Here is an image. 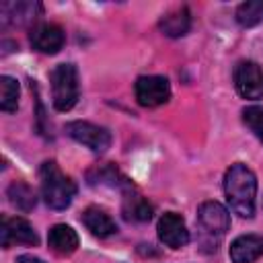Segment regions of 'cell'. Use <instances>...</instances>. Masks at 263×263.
Segmentation results:
<instances>
[{
    "instance_id": "cell-11",
    "label": "cell",
    "mask_w": 263,
    "mask_h": 263,
    "mask_svg": "<svg viewBox=\"0 0 263 263\" xmlns=\"http://www.w3.org/2000/svg\"><path fill=\"white\" fill-rule=\"evenodd\" d=\"M41 12L39 2H2L0 4V23L2 27H18L35 21Z\"/></svg>"
},
{
    "instance_id": "cell-1",
    "label": "cell",
    "mask_w": 263,
    "mask_h": 263,
    "mask_svg": "<svg viewBox=\"0 0 263 263\" xmlns=\"http://www.w3.org/2000/svg\"><path fill=\"white\" fill-rule=\"evenodd\" d=\"M224 193L230 210L240 218L255 216V195H257V179L255 173L242 164H232L224 175Z\"/></svg>"
},
{
    "instance_id": "cell-21",
    "label": "cell",
    "mask_w": 263,
    "mask_h": 263,
    "mask_svg": "<svg viewBox=\"0 0 263 263\" xmlns=\"http://www.w3.org/2000/svg\"><path fill=\"white\" fill-rule=\"evenodd\" d=\"M242 121H245V125L263 142V107L253 105V107L242 109Z\"/></svg>"
},
{
    "instance_id": "cell-16",
    "label": "cell",
    "mask_w": 263,
    "mask_h": 263,
    "mask_svg": "<svg viewBox=\"0 0 263 263\" xmlns=\"http://www.w3.org/2000/svg\"><path fill=\"white\" fill-rule=\"evenodd\" d=\"M82 222H84L86 230H90V234H95L99 238H107V236L117 232V226H115L113 218L97 205H88L82 212Z\"/></svg>"
},
{
    "instance_id": "cell-2",
    "label": "cell",
    "mask_w": 263,
    "mask_h": 263,
    "mask_svg": "<svg viewBox=\"0 0 263 263\" xmlns=\"http://www.w3.org/2000/svg\"><path fill=\"white\" fill-rule=\"evenodd\" d=\"M39 179L43 199L51 210H66L72 203V197L76 195V185L68 175L62 173V168L53 160H45L41 164Z\"/></svg>"
},
{
    "instance_id": "cell-12",
    "label": "cell",
    "mask_w": 263,
    "mask_h": 263,
    "mask_svg": "<svg viewBox=\"0 0 263 263\" xmlns=\"http://www.w3.org/2000/svg\"><path fill=\"white\" fill-rule=\"evenodd\" d=\"M263 257V236L259 234H242L230 245L232 263H253Z\"/></svg>"
},
{
    "instance_id": "cell-19",
    "label": "cell",
    "mask_w": 263,
    "mask_h": 263,
    "mask_svg": "<svg viewBox=\"0 0 263 263\" xmlns=\"http://www.w3.org/2000/svg\"><path fill=\"white\" fill-rule=\"evenodd\" d=\"M236 21L240 27H255L263 21V0H249L236 8Z\"/></svg>"
},
{
    "instance_id": "cell-15",
    "label": "cell",
    "mask_w": 263,
    "mask_h": 263,
    "mask_svg": "<svg viewBox=\"0 0 263 263\" xmlns=\"http://www.w3.org/2000/svg\"><path fill=\"white\" fill-rule=\"evenodd\" d=\"M47 245L55 255H62V257L72 255L78 249V234L68 224H55L49 228Z\"/></svg>"
},
{
    "instance_id": "cell-20",
    "label": "cell",
    "mask_w": 263,
    "mask_h": 263,
    "mask_svg": "<svg viewBox=\"0 0 263 263\" xmlns=\"http://www.w3.org/2000/svg\"><path fill=\"white\" fill-rule=\"evenodd\" d=\"M18 107V82L10 76L0 78V109L6 113L16 111Z\"/></svg>"
},
{
    "instance_id": "cell-3",
    "label": "cell",
    "mask_w": 263,
    "mask_h": 263,
    "mask_svg": "<svg viewBox=\"0 0 263 263\" xmlns=\"http://www.w3.org/2000/svg\"><path fill=\"white\" fill-rule=\"evenodd\" d=\"M49 82H51V99L53 107L58 111H70L80 95L78 86V70L74 64H58L49 72Z\"/></svg>"
},
{
    "instance_id": "cell-22",
    "label": "cell",
    "mask_w": 263,
    "mask_h": 263,
    "mask_svg": "<svg viewBox=\"0 0 263 263\" xmlns=\"http://www.w3.org/2000/svg\"><path fill=\"white\" fill-rule=\"evenodd\" d=\"M14 263H45V261L39 257H33V255H21V257H16Z\"/></svg>"
},
{
    "instance_id": "cell-10",
    "label": "cell",
    "mask_w": 263,
    "mask_h": 263,
    "mask_svg": "<svg viewBox=\"0 0 263 263\" xmlns=\"http://www.w3.org/2000/svg\"><path fill=\"white\" fill-rule=\"evenodd\" d=\"M156 230H158L160 242H164L171 249H181L189 242V230L185 226V220L175 212L162 214L160 220H158Z\"/></svg>"
},
{
    "instance_id": "cell-4",
    "label": "cell",
    "mask_w": 263,
    "mask_h": 263,
    "mask_svg": "<svg viewBox=\"0 0 263 263\" xmlns=\"http://www.w3.org/2000/svg\"><path fill=\"white\" fill-rule=\"evenodd\" d=\"M197 224L201 228V236L208 238L212 251H216V245L230 228V214L218 201H203L197 210Z\"/></svg>"
},
{
    "instance_id": "cell-6",
    "label": "cell",
    "mask_w": 263,
    "mask_h": 263,
    "mask_svg": "<svg viewBox=\"0 0 263 263\" xmlns=\"http://www.w3.org/2000/svg\"><path fill=\"white\" fill-rule=\"evenodd\" d=\"M234 86L245 99H261L263 97V70L257 62L242 60L234 68Z\"/></svg>"
},
{
    "instance_id": "cell-17",
    "label": "cell",
    "mask_w": 263,
    "mask_h": 263,
    "mask_svg": "<svg viewBox=\"0 0 263 263\" xmlns=\"http://www.w3.org/2000/svg\"><path fill=\"white\" fill-rule=\"evenodd\" d=\"M160 31L166 35V37H183L189 27H191V12L187 6H179L171 12H166L160 23H158Z\"/></svg>"
},
{
    "instance_id": "cell-8",
    "label": "cell",
    "mask_w": 263,
    "mask_h": 263,
    "mask_svg": "<svg viewBox=\"0 0 263 263\" xmlns=\"http://www.w3.org/2000/svg\"><path fill=\"white\" fill-rule=\"evenodd\" d=\"M29 41L33 49L53 55L64 47L66 35H64V29L55 23H37L29 31Z\"/></svg>"
},
{
    "instance_id": "cell-13",
    "label": "cell",
    "mask_w": 263,
    "mask_h": 263,
    "mask_svg": "<svg viewBox=\"0 0 263 263\" xmlns=\"http://www.w3.org/2000/svg\"><path fill=\"white\" fill-rule=\"evenodd\" d=\"M86 179L90 185H105V187H117V189H132L134 183L111 162H105V164H97L95 168H90L86 173Z\"/></svg>"
},
{
    "instance_id": "cell-18",
    "label": "cell",
    "mask_w": 263,
    "mask_h": 263,
    "mask_svg": "<svg viewBox=\"0 0 263 263\" xmlns=\"http://www.w3.org/2000/svg\"><path fill=\"white\" fill-rule=\"evenodd\" d=\"M8 201L21 212H31L35 208V203H37V197H35V191L27 183L12 181L8 185Z\"/></svg>"
},
{
    "instance_id": "cell-14",
    "label": "cell",
    "mask_w": 263,
    "mask_h": 263,
    "mask_svg": "<svg viewBox=\"0 0 263 263\" xmlns=\"http://www.w3.org/2000/svg\"><path fill=\"white\" fill-rule=\"evenodd\" d=\"M121 214L127 222H148L152 218V205L148 199L136 191V187L123 191V201H121Z\"/></svg>"
},
{
    "instance_id": "cell-9",
    "label": "cell",
    "mask_w": 263,
    "mask_h": 263,
    "mask_svg": "<svg viewBox=\"0 0 263 263\" xmlns=\"http://www.w3.org/2000/svg\"><path fill=\"white\" fill-rule=\"evenodd\" d=\"M39 242V236L37 232L33 230V226L25 220V218H8L4 216L2 218V226H0V245L4 249L12 247V245H37Z\"/></svg>"
},
{
    "instance_id": "cell-7",
    "label": "cell",
    "mask_w": 263,
    "mask_h": 263,
    "mask_svg": "<svg viewBox=\"0 0 263 263\" xmlns=\"http://www.w3.org/2000/svg\"><path fill=\"white\" fill-rule=\"evenodd\" d=\"M134 90L142 107H158L171 99V84L164 76H140Z\"/></svg>"
},
{
    "instance_id": "cell-5",
    "label": "cell",
    "mask_w": 263,
    "mask_h": 263,
    "mask_svg": "<svg viewBox=\"0 0 263 263\" xmlns=\"http://www.w3.org/2000/svg\"><path fill=\"white\" fill-rule=\"evenodd\" d=\"M66 132L72 140L90 148L92 152H105L111 146V134L90 121H70L66 125Z\"/></svg>"
}]
</instances>
